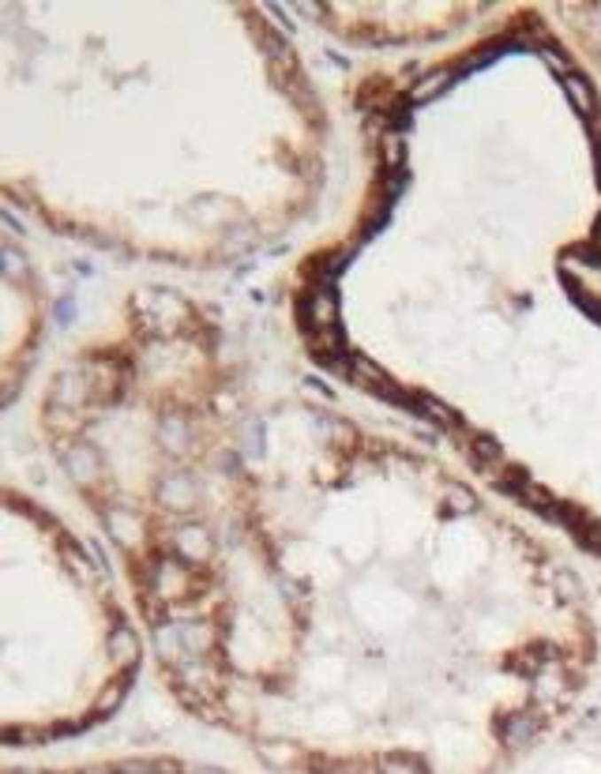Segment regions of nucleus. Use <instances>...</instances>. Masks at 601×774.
I'll list each match as a JSON object with an SVG mask.
<instances>
[{"label":"nucleus","instance_id":"1","mask_svg":"<svg viewBox=\"0 0 601 774\" xmlns=\"http://www.w3.org/2000/svg\"><path fill=\"white\" fill-rule=\"evenodd\" d=\"M42 425L173 692L245 733L399 696L519 755L601 658L594 567L488 481L162 339L53 376Z\"/></svg>","mask_w":601,"mask_h":774},{"label":"nucleus","instance_id":"2","mask_svg":"<svg viewBox=\"0 0 601 774\" xmlns=\"http://www.w3.org/2000/svg\"><path fill=\"white\" fill-rule=\"evenodd\" d=\"M527 203L511 233V350L421 406L515 508L601 575V109L523 113Z\"/></svg>","mask_w":601,"mask_h":774},{"label":"nucleus","instance_id":"3","mask_svg":"<svg viewBox=\"0 0 601 774\" xmlns=\"http://www.w3.org/2000/svg\"><path fill=\"white\" fill-rule=\"evenodd\" d=\"M8 669L27 658L42 676L60 654V669L87 718L105 715L129 688L136 669V636L90 552L38 500L8 489Z\"/></svg>","mask_w":601,"mask_h":774},{"label":"nucleus","instance_id":"4","mask_svg":"<svg viewBox=\"0 0 601 774\" xmlns=\"http://www.w3.org/2000/svg\"><path fill=\"white\" fill-rule=\"evenodd\" d=\"M564 20H572L567 23V30L575 35V42L582 45V50H590L597 60H601V8H582V4H575V8H557Z\"/></svg>","mask_w":601,"mask_h":774}]
</instances>
